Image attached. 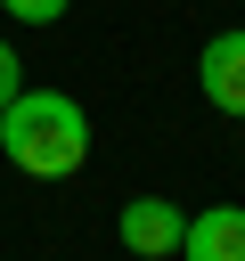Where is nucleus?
Masks as SVG:
<instances>
[{"label": "nucleus", "instance_id": "obj_6", "mask_svg": "<svg viewBox=\"0 0 245 261\" xmlns=\"http://www.w3.org/2000/svg\"><path fill=\"white\" fill-rule=\"evenodd\" d=\"M74 0H8V16H24V24H49V16H65Z\"/></svg>", "mask_w": 245, "mask_h": 261}, {"label": "nucleus", "instance_id": "obj_5", "mask_svg": "<svg viewBox=\"0 0 245 261\" xmlns=\"http://www.w3.org/2000/svg\"><path fill=\"white\" fill-rule=\"evenodd\" d=\"M16 90H24V65H16V49H8V41H0V114H8V106H16Z\"/></svg>", "mask_w": 245, "mask_h": 261}, {"label": "nucleus", "instance_id": "obj_3", "mask_svg": "<svg viewBox=\"0 0 245 261\" xmlns=\"http://www.w3.org/2000/svg\"><path fill=\"white\" fill-rule=\"evenodd\" d=\"M114 228H122V245H131V253H180V237H188L180 204H163V196H131Z\"/></svg>", "mask_w": 245, "mask_h": 261}, {"label": "nucleus", "instance_id": "obj_4", "mask_svg": "<svg viewBox=\"0 0 245 261\" xmlns=\"http://www.w3.org/2000/svg\"><path fill=\"white\" fill-rule=\"evenodd\" d=\"M180 261H245V204H212L188 220Z\"/></svg>", "mask_w": 245, "mask_h": 261}, {"label": "nucleus", "instance_id": "obj_1", "mask_svg": "<svg viewBox=\"0 0 245 261\" xmlns=\"http://www.w3.org/2000/svg\"><path fill=\"white\" fill-rule=\"evenodd\" d=\"M0 155L33 179H65L90 163V114L65 90H16V106L0 114Z\"/></svg>", "mask_w": 245, "mask_h": 261}, {"label": "nucleus", "instance_id": "obj_2", "mask_svg": "<svg viewBox=\"0 0 245 261\" xmlns=\"http://www.w3.org/2000/svg\"><path fill=\"white\" fill-rule=\"evenodd\" d=\"M196 90H204L220 114H245V33H212V41H204Z\"/></svg>", "mask_w": 245, "mask_h": 261}]
</instances>
